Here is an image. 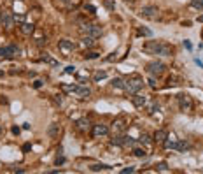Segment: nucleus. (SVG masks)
Segmentation results:
<instances>
[{
    "label": "nucleus",
    "instance_id": "35",
    "mask_svg": "<svg viewBox=\"0 0 203 174\" xmlns=\"http://www.w3.org/2000/svg\"><path fill=\"white\" fill-rule=\"evenodd\" d=\"M75 71H77V69H75L74 65H68V67H65V72H67V74H75Z\"/></svg>",
    "mask_w": 203,
    "mask_h": 174
},
{
    "label": "nucleus",
    "instance_id": "29",
    "mask_svg": "<svg viewBox=\"0 0 203 174\" xmlns=\"http://www.w3.org/2000/svg\"><path fill=\"white\" fill-rule=\"evenodd\" d=\"M191 5L194 9H203V0H191Z\"/></svg>",
    "mask_w": 203,
    "mask_h": 174
},
{
    "label": "nucleus",
    "instance_id": "8",
    "mask_svg": "<svg viewBox=\"0 0 203 174\" xmlns=\"http://www.w3.org/2000/svg\"><path fill=\"white\" fill-rule=\"evenodd\" d=\"M93 137H102V135H107L109 134V127L103 125V123H97V125H93Z\"/></svg>",
    "mask_w": 203,
    "mask_h": 174
},
{
    "label": "nucleus",
    "instance_id": "37",
    "mask_svg": "<svg viewBox=\"0 0 203 174\" xmlns=\"http://www.w3.org/2000/svg\"><path fill=\"white\" fill-rule=\"evenodd\" d=\"M14 21H19V23H25V18L21 14H14Z\"/></svg>",
    "mask_w": 203,
    "mask_h": 174
},
{
    "label": "nucleus",
    "instance_id": "23",
    "mask_svg": "<svg viewBox=\"0 0 203 174\" xmlns=\"http://www.w3.org/2000/svg\"><path fill=\"white\" fill-rule=\"evenodd\" d=\"M191 144L187 143V141H181V143H177V148L175 150H179V151H186V150H189Z\"/></svg>",
    "mask_w": 203,
    "mask_h": 174
},
{
    "label": "nucleus",
    "instance_id": "24",
    "mask_svg": "<svg viewBox=\"0 0 203 174\" xmlns=\"http://www.w3.org/2000/svg\"><path fill=\"white\" fill-rule=\"evenodd\" d=\"M105 77H107L105 71H97V72H95V76H93V79H95V81H102V79H105Z\"/></svg>",
    "mask_w": 203,
    "mask_h": 174
},
{
    "label": "nucleus",
    "instance_id": "38",
    "mask_svg": "<svg viewBox=\"0 0 203 174\" xmlns=\"http://www.w3.org/2000/svg\"><path fill=\"white\" fill-rule=\"evenodd\" d=\"M54 102L62 106V104H63V97H62V95H54Z\"/></svg>",
    "mask_w": 203,
    "mask_h": 174
},
{
    "label": "nucleus",
    "instance_id": "4",
    "mask_svg": "<svg viewBox=\"0 0 203 174\" xmlns=\"http://www.w3.org/2000/svg\"><path fill=\"white\" fill-rule=\"evenodd\" d=\"M177 98H179V109H181L182 113H189L191 109H193V98H191V95L181 93Z\"/></svg>",
    "mask_w": 203,
    "mask_h": 174
},
{
    "label": "nucleus",
    "instance_id": "1",
    "mask_svg": "<svg viewBox=\"0 0 203 174\" xmlns=\"http://www.w3.org/2000/svg\"><path fill=\"white\" fill-rule=\"evenodd\" d=\"M142 51H146L149 55H161V56H172L173 48L166 42H161V40H149L142 46Z\"/></svg>",
    "mask_w": 203,
    "mask_h": 174
},
{
    "label": "nucleus",
    "instance_id": "22",
    "mask_svg": "<svg viewBox=\"0 0 203 174\" xmlns=\"http://www.w3.org/2000/svg\"><path fill=\"white\" fill-rule=\"evenodd\" d=\"M112 86H114V88H119V90H124V81L121 79V77H114V79H112Z\"/></svg>",
    "mask_w": 203,
    "mask_h": 174
},
{
    "label": "nucleus",
    "instance_id": "39",
    "mask_svg": "<svg viewBox=\"0 0 203 174\" xmlns=\"http://www.w3.org/2000/svg\"><path fill=\"white\" fill-rule=\"evenodd\" d=\"M133 171H135V167H126V169H123L121 172H123V174H128V172H133Z\"/></svg>",
    "mask_w": 203,
    "mask_h": 174
},
{
    "label": "nucleus",
    "instance_id": "32",
    "mask_svg": "<svg viewBox=\"0 0 203 174\" xmlns=\"http://www.w3.org/2000/svg\"><path fill=\"white\" fill-rule=\"evenodd\" d=\"M138 35H147V37H151V35H152V32L147 30V28H140V30H138Z\"/></svg>",
    "mask_w": 203,
    "mask_h": 174
},
{
    "label": "nucleus",
    "instance_id": "42",
    "mask_svg": "<svg viewBox=\"0 0 203 174\" xmlns=\"http://www.w3.org/2000/svg\"><path fill=\"white\" fill-rule=\"evenodd\" d=\"M175 77H170V79H168V85H177V83H175Z\"/></svg>",
    "mask_w": 203,
    "mask_h": 174
},
{
    "label": "nucleus",
    "instance_id": "16",
    "mask_svg": "<svg viewBox=\"0 0 203 174\" xmlns=\"http://www.w3.org/2000/svg\"><path fill=\"white\" fill-rule=\"evenodd\" d=\"M109 169H112V167H111V165H107V164H95V165H91L93 172H98V171H109Z\"/></svg>",
    "mask_w": 203,
    "mask_h": 174
},
{
    "label": "nucleus",
    "instance_id": "47",
    "mask_svg": "<svg viewBox=\"0 0 203 174\" xmlns=\"http://www.w3.org/2000/svg\"><path fill=\"white\" fill-rule=\"evenodd\" d=\"M149 85L152 86V88H156V83H154V79H149Z\"/></svg>",
    "mask_w": 203,
    "mask_h": 174
},
{
    "label": "nucleus",
    "instance_id": "6",
    "mask_svg": "<svg viewBox=\"0 0 203 174\" xmlns=\"http://www.w3.org/2000/svg\"><path fill=\"white\" fill-rule=\"evenodd\" d=\"M142 16L144 18H147V19H158V16H159V11H158V7L156 5H146V7H142Z\"/></svg>",
    "mask_w": 203,
    "mask_h": 174
},
{
    "label": "nucleus",
    "instance_id": "12",
    "mask_svg": "<svg viewBox=\"0 0 203 174\" xmlns=\"http://www.w3.org/2000/svg\"><path fill=\"white\" fill-rule=\"evenodd\" d=\"M166 137H168V132H166V130H163V129L156 130V134H154V141H156V143H163Z\"/></svg>",
    "mask_w": 203,
    "mask_h": 174
},
{
    "label": "nucleus",
    "instance_id": "10",
    "mask_svg": "<svg viewBox=\"0 0 203 174\" xmlns=\"http://www.w3.org/2000/svg\"><path fill=\"white\" fill-rule=\"evenodd\" d=\"M131 102H133V106H135V107H144V106H146V102H147V98L144 97V95L135 93L131 97Z\"/></svg>",
    "mask_w": 203,
    "mask_h": 174
},
{
    "label": "nucleus",
    "instance_id": "44",
    "mask_svg": "<svg viewBox=\"0 0 203 174\" xmlns=\"http://www.w3.org/2000/svg\"><path fill=\"white\" fill-rule=\"evenodd\" d=\"M184 46H186V48H187V49H191V48H193V46H191V42H189V40H184Z\"/></svg>",
    "mask_w": 203,
    "mask_h": 174
},
{
    "label": "nucleus",
    "instance_id": "46",
    "mask_svg": "<svg viewBox=\"0 0 203 174\" xmlns=\"http://www.w3.org/2000/svg\"><path fill=\"white\" fill-rule=\"evenodd\" d=\"M12 134H19V129H18V127H12Z\"/></svg>",
    "mask_w": 203,
    "mask_h": 174
},
{
    "label": "nucleus",
    "instance_id": "19",
    "mask_svg": "<svg viewBox=\"0 0 203 174\" xmlns=\"http://www.w3.org/2000/svg\"><path fill=\"white\" fill-rule=\"evenodd\" d=\"M77 127H79V130H88L89 121L86 120V118H81V120H77Z\"/></svg>",
    "mask_w": 203,
    "mask_h": 174
},
{
    "label": "nucleus",
    "instance_id": "9",
    "mask_svg": "<svg viewBox=\"0 0 203 174\" xmlns=\"http://www.w3.org/2000/svg\"><path fill=\"white\" fill-rule=\"evenodd\" d=\"M58 48L62 49L65 55H68L70 51H74V49H75V44L72 42V40H68V39H62L60 42H58Z\"/></svg>",
    "mask_w": 203,
    "mask_h": 174
},
{
    "label": "nucleus",
    "instance_id": "34",
    "mask_svg": "<svg viewBox=\"0 0 203 174\" xmlns=\"http://www.w3.org/2000/svg\"><path fill=\"white\" fill-rule=\"evenodd\" d=\"M105 5H107V9H109V11H114L116 9V5H114V2H112V0H105Z\"/></svg>",
    "mask_w": 203,
    "mask_h": 174
},
{
    "label": "nucleus",
    "instance_id": "3",
    "mask_svg": "<svg viewBox=\"0 0 203 174\" xmlns=\"http://www.w3.org/2000/svg\"><path fill=\"white\" fill-rule=\"evenodd\" d=\"M79 32L82 35H91V37H95V39L102 37V28L97 27V25H91V23H82L79 27Z\"/></svg>",
    "mask_w": 203,
    "mask_h": 174
},
{
    "label": "nucleus",
    "instance_id": "5",
    "mask_svg": "<svg viewBox=\"0 0 203 174\" xmlns=\"http://www.w3.org/2000/svg\"><path fill=\"white\" fill-rule=\"evenodd\" d=\"M16 55H19V48L16 44H9V46L0 48V56L2 58H12Z\"/></svg>",
    "mask_w": 203,
    "mask_h": 174
},
{
    "label": "nucleus",
    "instance_id": "41",
    "mask_svg": "<svg viewBox=\"0 0 203 174\" xmlns=\"http://www.w3.org/2000/svg\"><path fill=\"white\" fill-rule=\"evenodd\" d=\"M40 86H42V81H35L33 83V88H40Z\"/></svg>",
    "mask_w": 203,
    "mask_h": 174
},
{
    "label": "nucleus",
    "instance_id": "28",
    "mask_svg": "<svg viewBox=\"0 0 203 174\" xmlns=\"http://www.w3.org/2000/svg\"><path fill=\"white\" fill-rule=\"evenodd\" d=\"M42 60H44V62H47V63H51V65H58V62H56V60H53V58L49 56L47 53H44V55H42Z\"/></svg>",
    "mask_w": 203,
    "mask_h": 174
},
{
    "label": "nucleus",
    "instance_id": "40",
    "mask_svg": "<svg viewBox=\"0 0 203 174\" xmlns=\"http://www.w3.org/2000/svg\"><path fill=\"white\" fill-rule=\"evenodd\" d=\"M63 162H65V158H63V156H58V158H56V165L63 164Z\"/></svg>",
    "mask_w": 203,
    "mask_h": 174
},
{
    "label": "nucleus",
    "instance_id": "13",
    "mask_svg": "<svg viewBox=\"0 0 203 174\" xmlns=\"http://www.w3.org/2000/svg\"><path fill=\"white\" fill-rule=\"evenodd\" d=\"M75 93L79 95V97L86 98V97H89V93H91V90H89L88 86H77V88H75Z\"/></svg>",
    "mask_w": 203,
    "mask_h": 174
},
{
    "label": "nucleus",
    "instance_id": "20",
    "mask_svg": "<svg viewBox=\"0 0 203 174\" xmlns=\"http://www.w3.org/2000/svg\"><path fill=\"white\" fill-rule=\"evenodd\" d=\"M112 125H114V132H121V130H124V120H116L114 123H112Z\"/></svg>",
    "mask_w": 203,
    "mask_h": 174
},
{
    "label": "nucleus",
    "instance_id": "36",
    "mask_svg": "<svg viewBox=\"0 0 203 174\" xmlns=\"http://www.w3.org/2000/svg\"><path fill=\"white\" fill-rule=\"evenodd\" d=\"M140 143H146V144H149V143H151V137H149V135H147V134H144V135H142V137H140Z\"/></svg>",
    "mask_w": 203,
    "mask_h": 174
},
{
    "label": "nucleus",
    "instance_id": "31",
    "mask_svg": "<svg viewBox=\"0 0 203 174\" xmlns=\"http://www.w3.org/2000/svg\"><path fill=\"white\" fill-rule=\"evenodd\" d=\"M75 88H77V85H63L62 86L63 92H75Z\"/></svg>",
    "mask_w": 203,
    "mask_h": 174
},
{
    "label": "nucleus",
    "instance_id": "11",
    "mask_svg": "<svg viewBox=\"0 0 203 174\" xmlns=\"http://www.w3.org/2000/svg\"><path fill=\"white\" fill-rule=\"evenodd\" d=\"M0 19H2V23H4L5 28H12V25H14V16H11L9 13H4Z\"/></svg>",
    "mask_w": 203,
    "mask_h": 174
},
{
    "label": "nucleus",
    "instance_id": "25",
    "mask_svg": "<svg viewBox=\"0 0 203 174\" xmlns=\"http://www.w3.org/2000/svg\"><path fill=\"white\" fill-rule=\"evenodd\" d=\"M133 155L138 156V158H144L147 153H146V150H142V148H135V150H133Z\"/></svg>",
    "mask_w": 203,
    "mask_h": 174
},
{
    "label": "nucleus",
    "instance_id": "15",
    "mask_svg": "<svg viewBox=\"0 0 203 174\" xmlns=\"http://www.w3.org/2000/svg\"><path fill=\"white\" fill-rule=\"evenodd\" d=\"M163 144H165V148H166V150H175V148H177V141L173 137H166L163 141Z\"/></svg>",
    "mask_w": 203,
    "mask_h": 174
},
{
    "label": "nucleus",
    "instance_id": "43",
    "mask_svg": "<svg viewBox=\"0 0 203 174\" xmlns=\"http://www.w3.org/2000/svg\"><path fill=\"white\" fill-rule=\"evenodd\" d=\"M23 150H25V151H30V150H32V144H25V146H23Z\"/></svg>",
    "mask_w": 203,
    "mask_h": 174
},
{
    "label": "nucleus",
    "instance_id": "27",
    "mask_svg": "<svg viewBox=\"0 0 203 174\" xmlns=\"http://www.w3.org/2000/svg\"><path fill=\"white\" fill-rule=\"evenodd\" d=\"M98 56H100V53H97V51H88V53L84 55L86 60H95V58H98Z\"/></svg>",
    "mask_w": 203,
    "mask_h": 174
},
{
    "label": "nucleus",
    "instance_id": "14",
    "mask_svg": "<svg viewBox=\"0 0 203 174\" xmlns=\"http://www.w3.org/2000/svg\"><path fill=\"white\" fill-rule=\"evenodd\" d=\"M35 30V27L32 25V23H21V32L23 34H27V35H32Z\"/></svg>",
    "mask_w": 203,
    "mask_h": 174
},
{
    "label": "nucleus",
    "instance_id": "26",
    "mask_svg": "<svg viewBox=\"0 0 203 174\" xmlns=\"http://www.w3.org/2000/svg\"><path fill=\"white\" fill-rule=\"evenodd\" d=\"M146 106H147V113H154L156 109H158V102H146Z\"/></svg>",
    "mask_w": 203,
    "mask_h": 174
},
{
    "label": "nucleus",
    "instance_id": "17",
    "mask_svg": "<svg viewBox=\"0 0 203 174\" xmlns=\"http://www.w3.org/2000/svg\"><path fill=\"white\" fill-rule=\"evenodd\" d=\"M47 134L51 135V137H56L58 134H60V125H56V123H51V127H49Z\"/></svg>",
    "mask_w": 203,
    "mask_h": 174
},
{
    "label": "nucleus",
    "instance_id": "48",
    "mask_svg": "<svg viewBox=\"0 0 203 174\" xmlns=\"http://www.w3.org/2000/svg\"><path fill=\"white\" fill-rule=\"evenodd\" d=\"M194 62H196V63H198V65H200V67H201V69H203V62H200L198 58H196V60H194Z\"/></svg>",
    "mask_w": 203,
    "mask_h": 174
},
{
    "label": "nucleus",
    "instance_id": "18",
    "mask_svg": "<svg viewBox=\"0 0 203 174\" xmlns=\"http://www.w3.org/2000/svg\"><path fill=\"white\" fill-rule=\"evenodd\" d=\"M111 143L114 144V146H124V135H114V137L111 139Z\"/></svg>",
    "mask_w": 203,
    "mask_h": 174
},
{
    "label": "nucleus",
    "instance_id": "49",
    "mask_svg": "<svg viewBox=\"0 0 203 174\" xmlns=\"http://www.w3.org/2000/svg\"><path fill=\"white\" fill-rule=\"evenodd\" d=\"M0 134H2V127H0Z\"/></svg>",
    "mask_w": 203,
    "mask_h": 174
},
{
    "label": "nucleus",
    "instance_id": "21",
    "mask_svg": "<svg viewBox=\"0 0 203 174\" xmlns=\"http://www.w3.org/2000/svg\"><path fill=\"white\" fill-rule=\"evenodd\" d=\"M82 44L88 46V48H91V46L95 44V37H91V35H82Z\"/></svg>",
    "mask_w": 203,
    "mask_h": 174
},
{
    "label": "nucleus",
    "instance_id": "7",
    "mask_svg": "<svg viewBox=\"0 0 203 174\" xmlns=\"http://www.w3.org/2000/svg\"><path fill=\"white\" fill-rule=\"evenodd\" d=\"M163 71H165V63H161V62L147 63V72L151 76H159V74H163Z\"/></svg>",
    "mask_w": 203,
    "mask_h": 174
},
{
    "label": "nucleus",
    "instance_id": "2",
    "mask_svg": "<svg viewBox=\"0 0 203 174\" xmlns=\"http://www.w3.org/2000/svg\"><path fill=\"white\" fill-rule=\"evenodd\" d=\"M142 86H144V79L138 77V76H133V77H130L128 81H124V90H126L130 95L138 93L142 90Z\"/></svg>",
    "mask_w": 203,
    "mask_h": 174
},
{
    "label": "nucleus",
    "instance_id": "45",
    "mask_svg": "<svg viewBox=\"0 0 203 174\" xmlns=\"http://www.w3.org/2000/svg\"><path fill=\"white\" fill-rule=\"evenodd\" d=\"M0 102H2V104H7V102H9V100H7V98H5V97H0Z\"/></svg>",
    "mask_w": 203,
    "mask_h": 174
},
{
    "label": "nucleus",
    "instance_id": "30",
    "mask_svg": "<svg viewBox=\"0 0 203 174\" xmlns=\"http://www.w3.org/2000/svg\"><path fill=\"white\" fill-rule=\"evenodd\" d=\"M124 146H135V141L130 135H124Z\"/></svg>",
    "mask_w": 203,
    "mask_h": 174
},
{
    "label": "nucleus",
    "instance_id": "33",
    "mask_svg": "<svg viewBox=\"0 0 203 174\" xmlns=\"http://www.w3.org/2000/svg\"><path fill=\"white\" fill-rule=\"evenodd\" d=\"M158 171H163V172H168V165L165 164V162H161V164H158Z\"/></svg>",
    "mask_w": 203,
    "mask_h": 174
}]
</instances>
